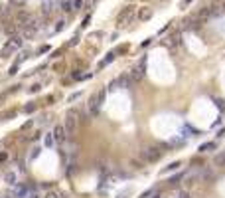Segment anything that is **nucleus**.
<instances>
[{
	"label": "nucleus",
	"mask_w": 225,
	"mask_h": 198,
	"mask_svg": "<svg viewBox=\"0 0 225 198\" xmlns=\"http://www.w3.org/2000/svg\"><path fill=\"white\" fill-rule=\"evenodd\" d=\"M135 16L136 14H135V6H132V4H130V6H125L119 12V16H117V24H119V26H128L132 20H135Z\"/></svg>",
	"instance_id": "1"
},
{
	"label": "nucleus",
	"mask_w": 225,
	"mask_h": 198,
	"mask_svg": "<svg viewBox=\"0 0 225 198\" xmlns=\"http://www.w3.org/2000/svg\"><path fill=\"white\" fill-rule=\"evenodd\" d=\"M105 93H107V89H99V91L91 97V101H89V113L91 115H97L99 113L101 103H103V99H105Z\"/></svg>",
	"instance_id": "2"
},
{
	"label": "nucleus",
	"mask_w": 225,
	"mask_h": 198,
	"mask_svg": "<svg viewBox=\"0 0 225 198\" xmlns=\"http://www.w3.org/2000/svg\"><path fill=\"white\" fill-rule=\"evenodd\" d=\"M63 127H65V133L69 137L75 135V131H77V113H75V111H69V113H67Z\"/></svg>",
	"instance_id": "3"
},
{
	"label": "nucleus",
	"mask_w": 225,
	"mask_h": 198,
	"mask_svg": "<svg viewBox=\"0 0 225 198\" xmlns=\"http://www.w3.org/2000/svg\"><path fill=\"white\" fill-rule=\"evenodd\" d=\"M160 157H162V151H158L156 147H146V149H142V159L148 160V163H156Z\"/></svg>",
	"instance_id": "4"
},
{
	"label": "nucleus",
	"mask_w": 225,
	"mask_h": 198,
	"mask_svg": "<svg viewBox=\"0 0 225 198\" xmlns=\"http://www.w3.org/2000/svg\"><path fill=\"white\" fill-rule=\"evenodd\" d=\"M24 40L20 38V36H12V38L8 40V44L4 46V53H12V52H18L20 48H22Z\"/></svg>",
	"instance_id": "5"
},
{
	"label": "nucleus",
	"mask_w": 225,
	"mask_h": 198,
	"mask_svg": "<svg viewBox=\"0 0 225 198\" xmlns=\"http://www.w3.org/2000/svg\"><path fill=\"white\" fill-rule=\"evenodd\" d=\"M51 135H53V141H55L57 145H63V143L67 141V133H65V127L63 125H55L53 131H51Z\"/></svg>",
	"instance_id": "6"
},
{
	"label": "nucleus",
	"mask_w": 225,
	"mask_h": 198,
	"mask_svg": "<svg viewBox=\"0 0 225 198\" xmlns=\"http://www.w3.org/2000/svg\"><path fill=\"white\" fill-rule=\"evenodd\" d=\"M4 182H6L8 186H16L20 182V180H18V173H16V170H6V173H4Z\"/></svg>",
	"instance_id": "7"
},
{
	"label": "nucleus",
	"mask_w": 225,
	"mask_h": 198,
	"mask_svg": "<svg viewBox=\"0 0 225 198\" xmlns=\"http://www.w3.org/2000/svg\"><path fill=\"white\" fill-rule=\"evenodd\" d=\"M152 14H154V10H152V8L144 6V8H140V10H138L136 18L140 20V22H146V20H150V18H152Z\"/></svg>",
	"instance_id": "8"
},
{
	"label": "nucleus",
	"mask_w": 225,
	"mask_h": 198,
	"mask_svg": "<svg viewBox=\"0 0 225 198\" xmlns=\"http://www.w3.org/2000/svg\"><path fill=\"white\" fill-rule=\"evenodd\" d=\"M128 76H130L132 83H135V81H140V79L144 77V63H140L138 67H135V69H132L130 73H128Z\"/></svg>",
	"instance_id": "9"
},
{
	"label": "nucleus",
	"mask_w": 225,
	"mask_h": 198,
	"mask_svg": "<svg viewBox=\"0 0 225 198\" xmlns=\"http://www.w3.org/2000/svg\"><path fill=\"white\" fill-rule=\"evenodd\" d=\"M130 83H132V79H130L128 73H122L119 79H115V85H117V87H130Z\"/></svg>",
	"instance_id": "10"
},
{
	"label": "nucleus",
	"mask_w": 225,
	"mask_h": 198,
	"mask_svg": "<svg viewBox=\"0 0 225 198\" xmlns=\"http://www.w3.org/2000/svg\"><path fill=\"white\" fill-rule=\"evenodd\" d=\"M53 10H55V8H53V2H51V0H46V2L42 4V16H50Z\"/></svg>",
	"instance_id": "11"
},
{
	"label": "nucleus",
	"mask_w": 225,
	"mask_h": 198,
	"mask_svg": "<svg viewBox=\"0 0 225 198\" xmlns=\"http://www.w3.org/2000/svg\"><path fill=\"white\" fill-rule=\"evenodd\" d=\"M16 186H18V184H16ZM28 194H30V190H28V186H26V184H22V186L16 188V196H18V198H28Z\"/></svg>",
	"instance_id": "12"
},
{
	"label": "nucleus",
	"mask_w": 225,
	"mask_h": 198,
	"mask_svg": "<svg viewBox=\"0 0 225 198\" xmlns=\"http://www.w3.org/2000/svg\"><path fill=\"white\" fill-rule=\"evenodd\" d=\"M215 167H219V168L225 167V151H221V153L215 157Z\"/></svg>",
	"instance_id": "13"
},
{
	"label": "nucleus",
	"mask_w": 225,
	"mask_h": 198,
	"mask_svg": "<svg viewBox=\"0 0 225 198\" xmlns=\"http://www.w3.org/2000/svg\"><path fill=\"white\" fill-rule=\"evenodd\" d=\"M113 60H115V52H111V53H107V58H105V60H103V62H101V63H99V67H105V66H107V63H111Z\"/></svg>",
	"instance_id": "14"
},
{
	"label": "nucleus",
	"mask_w": 225,
	"mask_h": 198,
	"mask_svg": "<svg viewBox=\"0 0 225 198\" xmlns=\"http://www.w3.org/2000/svg\"><path fill=\"white\" fill-rule=\"evenodd\" d=\"M61 10H63V12L73 10V0H63V2H61Z\"/></svg>",
	"instance_id": "15"
},
{
	"label": "nucleus",
	"mask_w": 225,
	"mask_h": 198,
	"mask_svg": "<svg viewBox=\"0 0 225 198\" xmlns=\"http://www.w3.org/2000/svg\"><path fill=\"white\" fill-rule=\"evenodd\" d=\"M203 180H213V173H211V168H203V173L200 174Z\"/></svg>",
	"instance_id": "16"
},
{
	"label": "nucleus",
	"mask_w": 225,
	"mask_h": 198,
	"mask_svg": "<svg viewBox=\"0 0 225 198\" xmlns=\"http://www.w3.org/2000/svg\"><path fill=\"white\" fill-rule=\"evenodd\" d=\"M44 198H63V194H61V192H57V190H47Z\"/></svg>",
	"instance_id": "17"
},
{
	"label": "nucleus",
	"mask_w": 225,
	"mask_h": 198,
	"mask_svg": "<svg viewBox=\"0 0 225 198\" xmlns=\"http://www.w3.org/2000/svg\"><path fill=\"white\" fill-rule=\"evenodd\" d=\"M44 143H46V147H53V143H55V141H53V135H51V133H47V135L44 137Z\"/></svg>",
	"instance_id": "18"
},
{
	"label": "nucleus",
	"mask_w": 225,
	"mask_h": 198,
	"mask_svg": "<svg viewBox=\"0 0 225 198\" xmlns=\"http://www.w3.org/2000/svg\"><path fill=\"white\" fill-rule=\"evenodd\" d=\"M211 149H215V143H203V145L200 147V151L205 153V151H211Z\"/></svg>",
	"instance_id": "19"
},
{
	"label": "nucleus",
	"mask_w": 225,
	"mask_h": 198,
	"mask_svg": "<svg viewBox=\"0 0 225 198\" xmlns=\"http://www.w3.org/2000/svg\"><path fill=\"white\" fill-rule=\"evenodd\" d=\"M40 153H42V147H34V149H32V153H30V160H34L36 157H40Z\"/></svg>",
	"instance_id": "20"
},
{
	"label": "nucleus",
	"mask_w": 225,
	"mask_h": 198,
	"mask_svg": "<svg viewBox=\"0 0 225 198\" xmlns=\"http://www.w3.org/2000/svg\"><path fill=\"white\" fill-rule=\"evenodd\" d=\"M178 168H180V163H178V160H176V163H172V164H170V167H168V168H164V170H162V173L166 174V173H170V170H178Z\"/></svg>",
	"instance_id": "21"
},
{
	"label": "nucleus",
	"mask_w": 225,
	"mask_h": 198,
	"mask_svg": "<svg viewBox=\"0 0 225 198\" xmlns=\"http://www.w3.org/2000/svg\"><path fill=\"white\" fill-rule=\"evenodd\" d=\"M182 178H184V174H178V176H174V178L170 180V186H176V184H178Z\"/></svg>",
	"instance_id": "22"
},
{
	"label": "nucleus",
	"mask_w": 225,
	"mask_h": 198,
	"mask_svg": "<svg viewBox=\"0 0 225 198\" xmlns=\"http://www.w3.org/2000/svg\"><path fill=\"white\" fill-rule=\"evenodd\" d=\"M83 8V0H73V10H81Z\"/></svg>",
	"instance_id": "23"
},
{
	"label": "nucleus",
	"mask_w": 225,
	"mask_h": 198,
	"mask_svg": "<svg viewBox=\"0 0 225 198\" xmlns=\"http://www.w3.org/2000/svg\"><path fill=\"white\" fill-rule=\"evenodd\" d=\"M63 28H65V20H60V22H57V26H55V30H53V32H61Z\"/></svg>",
	"instance_id": "24"
},
{
	"label": "nucleus",
	"mask_w": 225,
	"mask_h": 198,
	"mask_svg": "<svg viewBox=\"0 0 225 198\" xmlns=\"http://www.w3.org/2000/svg\"><path fill=\"white\" fill-rule=\"evenodd\" d=\"M32 111H36V105L34 103H28L24 107V113H32Z\"/></svg>",
	"instance_id": "25"
},
{
	"label": "nucleus",
	"mask_w": 225,
	"mask_h": 198,
	"mask_svg": "<svg viewBox=\"0 0 225 198\" xmlns=\"http://www.w3.org/2000/svg\"><path fill=\"white\" fill-rule=\"evenodd\" d=\"M40 89H42V85H40V83H34V85L30 87V93H36V91H40Z\"/></svg>",
	"instance_id": "26"
},
{
	"label": "nucleus",
	"mask_w": 225,
	"mask_h": 198,
	"mask_svg": "<svg viewBox=\"0 0 225 198\" xmlns=\"http://www.w3.org/2000/svg\"><path fill=\"white\" fill-rule=\"evenodd\" d=\"M8 160V153L4 151V153H0V163H6Z\"/></svg>",
	"instance_id": "27"
},
{
	"label": "nucleus",
	"mask_w": 225,
	"mask_h": 198,
	"mask_svg": "<svg viewBox=\"0 0 225 198\" xmlns=\"http://www.w3.org/2000/svg\"><path fill=\"white\" fill-rule=\"evenodd\" d=\"M79 95H81V93H73V95H69V97H67V103H71V101H75V99L79 97Z\"/></svg>",
	"instance_id": "28"
},
{
	"label": "nucleus",
	"mask_w": 225,
	"mask_h": 198,
	"mask_svg": "<svg viewBox=\"0 0 225 198\" xmlns=\"http://www.w3.org/2000/svg\"><path fill=\"white\" fill-rule=\"evenodd\" d=\"M32 125H34V121H26V123H24V125H22V131H26V129H30V127H32Z\"/></svg>",
	"instance_id": "29"
},
{
	"label": "nucleus",
	"mask_w": 225,
	"mask_h": 198,
	"mask_svg": "<svg viewBox=\"0 0 225 198\" xmlns=\"http://www.w3.org/2000/svg\"><path fill=\"white\" fill-rule=\"evenodd\" d=\"M10 2H12L14 6H22V4H26V0H10Z\"/></svg>",
	"instance_id": "30"
},
{
	"label": "nucleus",
	"mask_w": 225,
	"mask_h": 198,
	"mask_svg": "<svg viewBox=\"0 0 225 198\" xmlns=\"http://www.w3.org/2000/svg\"><path fill=\"white\" fill-rule=\"evenodd\" d=\"M16 71H18V63H14V66H12V67H10V71H8V73H10V76H14V73H16Z\"/></svg>",
	"instance_id": "31"
},
{
	"label": "nucleus",
	"mask_w": 225,
	"mask_h": 198,
	"mask_svg": "<svg viewBox=\"0 0 225 198\" xmlns=\"http://www.w3.org/2000/svg\"><path fill=\"white\" fill-rule=\"evenodd\" d=\"M152 194H154V190H146V192H144V194H142L140 198H150Z\"/></svg>",
	"instance_id": "32"
},
{
	"label": "nucleus",
	"mask_w": 225,
	"mask_h": 198,
	"mask_svg": "<svg viewBox=\"0 0 225 198\" xmlns=\"http://www.w3.org/2000/svg\"><path fill=\"white\" fill-rule=\"evenodd\" d=\"M215 103L221 107V109H225V101H223V99H215Z\"/></svg>",
	"instance_id": "33"
},
{
	"label": "nucleus",
	"mask_w": 225,
	"mask_h": 198,
	"mask_svg": "<svg viewBox=\"0 0 225 198\" xmlns=\"http://www.w3.org/2000/svg\"><path fill=\"white\" fill-rule=\"evenodd\" d=\"M28 198H44V196H40L38 192H30V194H28Z\"/></svg>",
	"instance_id": "34"
},
{
	"label": "nucleus",
	"mask_w": 225,
	"mask_h": 198,
	"mask_svg": "<svg viewBox=\"0 0 225 198\" xmlns=\"http://www.w3.org/2000/svg\"><path fill=\"white\" fill-rule=\"evenodd\" d=\"M40 137H42V133H34V135H32V141H38Z\"/></svg>",
	"instance_id": "35"
},
{
	"label": "nucleus",
	"mask_w": 225,
	"mask_h": 198,
	"mask_svg": "<svg viewBox=\"0 0 225 198\" xmlns=\"http://www.w3.org/2000/svg\"><path fill=\"white\" fill-rule=\"evenodd\" d=\"M14 115H16V111H8V113H6V115H4V117H8V119H12V117H14Z\"/></svg>",
	"instance_id": "36"
},
{
	"label": "nucleus",
	"mask_w": 225,
	"mask_h": 198,
	"mask_svg": "<svg viewBox=\"0 0 225 198\" xmlns=\"http://www.w3.org/2000/svg\"><path fill=\"white\" fill-rule=\"evenodd\" d=\"M47 50H50V46H42V48H40V53H44V52H47Z\"/></svg>",
	"instance_id": "37"
},
{
	"label": "nucleus",
	"mask_w": 225,
	"mask_h": 198,
	"mask_svg": "<svg viewBox=\"0 0 225 198\" xmlns=\"http://www.w3.org/2000/svg\"><path fill=\"white\" fill-rule=\"evenodd\" d=\"M180 198H192V196L188 194V192H182V194H180Z\"/></svg>",
	"instance_id": "38"
},
{
	"label": "nucleus",
	"mask_w": 225,
	"mask_h": 198,
	"mask_svg": "<svg viewBox=\"0 0 225 198\" xmlns=\"http://www.w3.org/2000/svg\"><path fill=\"white\" fill-rule=\"evenodd\" d=\"M190 2H192V0H184V2H182V8H184L186 4H190Z\"/></svg>",
	"instance_id": "39"
},
{
	"label": "nucleus",
	"mask_w": 225,
	"mask_h": 198,
	"mask_svg": "<svg viewBox=\"0 0 225 198\" xmlns=\"http://www.w3.org/2000/svg\"><path fill=\"white\" fill-rule=\"evenodd\" d=\"M4 12V6H2V4H0V14H2Z\"/></svg>",
	"instance_id": "40"
},
{
	"label": "nucleus",
	"mask_w": 225,
	"mask_h": 198,
	"mask_svg": "<svg viewBox=\"0 0 225 198\" xmlns=\"http://www.w3.org/2000/svg\"><path fill=\"white\" fill-rule=\"evenodd\" d=\"M4 198H12V196H4Z\"/></svg>",
	"instance_id": "41"
}]
</instances>
